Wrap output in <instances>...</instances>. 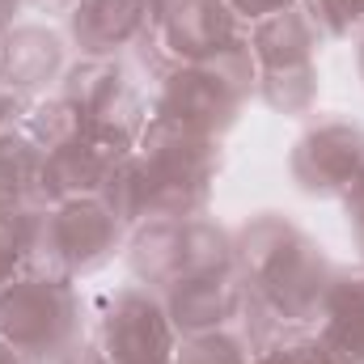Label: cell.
Returning <instances> with one entry per match:
<instances>
[{
    "label": "cell",
    "mask_w": 364,
    "mask_h": 364,
    "mask_svg": "<svg viewBox=\"0 0 364 364\" xmlns=\"http://www.w3.org/2000/svg\"><path fill=\"white\" fill-rule=\"evenodd\" d=\"M81 326H85V301L77 284L21 272L0 288V339L21 356L64 348L81 339Z\"/></svg>",
    "instance_id": "obj_1"
},
{
    "label": "cell",
    "mask_w": 364,
    "mask_h": 364,
    "mask_svg": "<svg viewBox=\"0 0 364 364\" xmlns=\"http://www.w3.org/2000/svg\"><path fill=\"white\" fill-rule=\"evenodd\" d=\"M97 348L106 364H174L178 331L166 314L161 292L144 284H123L102 296Z\"/></svg>",
    "instance_id": "obj_2"
},
{
    "label": "cell",
    "mask_w": 364,
    "mask_h": 364,
    "mask_svg": "<svg viewBox=\"0 0 364 364\" xmlns=\"http://www.w3.org/2000/svg\"><path fill=\"white\" fill-rule=\"evenodd\" d=\"M136 153V132L90 123L85 136L51 157H43V178H38V208H55L64 199H90L102 195L110 174Z\"/></svg>",
    "instance_id": "obj_3"
},
{
    "label": "cell",
    "mask_w": 364,
    "mask_h": 364,
    "mask_svg": "<svg viewBox=\"0 0 364 364\" xmlns=\"http://www.w3.org/2000/svg\"><path fill=\"white\" fill-rule=\"evenodd\" d=\"M364 170V127L352 119H314L292 153L288 174L309 199H339Z\"/></svg>",
    "instance_id": "obj_4"
},
{
    "label": "cell",
    "mask_w": 364,
    "mask_h": 364,
    "mask_svg": "<svg viewBox=\"0 0 364 364\" xmlns=\"http://www.w3.org/2000/svg\"><path fill=\"white\" fill-rule=\"evenodd\" d=\"M55 93L68 97L90 123H110V127H123V132H136V136H140V127L149 119L123 55L119 60H110V55H77V60H68Z\"/></svg>",
    "instance_id": "obj_5"
},
{
    "label": "cell",
    "mask_w": 364,
    "mask_h": 364,
    "mask_svg": "<svg viewBox=\"0 0 364 364\" xmlns=\"http://www.w3.org/2000/svg\"><path fill=\"white\" fill-rule=\"evenodd\" d=\"M242 106L246 102L203 64L161 68L157 93H153V114H166L191 132L212 136V140H225V132H233V123L242 119Z\"/></svg>",
    "instance_id": "obj_6"
},
{
    "label": "cell",
    "mask_w": 364,
    "mask_h": 364,
    "mask_svg": "<svg viewBox=\"0 0 364 364\" xmlns=\"http://www.w3.org/2000/svg\"><path fill=\"white\" fill-rule=\"evenodd\" d=\"M246 34V21L233 13L229 0H174L149 43L157 47L161 64H203L229 43Z\"/></svg>",
    "instance_id": "obj_7"
},
{
    "label": "cell",
    "mask_w": 364,
    "mask_h": 364,
    "mask_svg": "<svg viewBox=\"0 0 364 364\" xmlns=\"http://www.w3.org/2000/svg\"><path fill=\"white\" fill-rule=\"evenodd\" d=\"M51 216V233L60 246V259L73 279L102 272L127 242V229L114 220V212L102 203V195L90 199H64L55 208H47Z\"/></svg>",
    "instance_id": "obj_8"
},
{
    "label": "cell",
    "mask_w": 364,
    "mask_h": 364,
    "mask_svg": "<svg viewBox=\"0 0 364 364\" xmlns=\"http://www.w3.org/2000/svg\"><path fill=\"white\" fill-rule=\"evenodd\" d=\"M335 267H339V263H331L326 246L305 233V237L296 242V250H292L263 284H255V292L272 305L288 326H314V322H318V309H322V301H326V288H331V279H335Z\"/></svg>",
    "instance_id": "obj_9"
},
{
    "label": "cell",
    "mask_w": 364,
    "mask_h": 364,
    "mask_svg": "<svg viewBox=\"0 0 364 364\" xmlns=\"http://www.w3.org/2000/svg\"><path fill=\"white\" fill-rule=\"evenodd\" d=\"M166 314L178 331V339L186 335H208V331H225L237 326L242 305H246V279L237 267L229 272H208V275H178L166 292Z\"/></svg>",
    "instance_id": "obj_10"
},
{
    "label": "cell",
    "mask_w": 364,
    "mask_h": 364,
    "mask_svg": "<svg viewBox=\"0 0 364 364\" xmlns=\"http://www.w3.org/2000/svg\"><path fill=\"white\" fill-rule=\"evenodd\" d=\"M68 68V38L38 21H17L0 34V85L21 97H43Z\"/></svg>",
    "instance_id": "obj_11"
},
{
    "label": "cell",
    "mask_w": 364,
    "mask_h": 364,
    "mask_svg": "<svg viewBox=\"0 0 364 364\" xmlns=\"http://www.w3.org/2000/svg\"><path fill=\"white\" fill-rule=\"evenodd\" d=\"M153 34V13L144 0H73L64 38L77 55H110L140 47Z\"/></svg>",
    "instance_id": "obj_12"
},
{
    "label": "cell",
    "mask_w": 364,
    "mask_h": 364,
    "mask_svg": "<svg viewBox=\"0 0 364 364\" xmlns=\"http://www.w3.org/2000/svg\"><path fill=\"white\" fill-rule=\"evenodd\" d=\"M136 153L144 157V166L153 174H166V178L216 182V174H220V140L191 132V127H182L166 114H153V110L136 136Z\"/></svg>",
    "instance_id": "obj_13"
},
{
    "label": "cell",
    "mask_w": 364,
    "mask_h": 364,
    "mask_svg": "<svg viewBox=\"0 0 364 364\" xmlns=\"http://www.w3.org/2000/svg\"><path fill=\"white\" fill-rule=\"evenodd\" d=\"M331 364H364V263L335 267L318 322L309 326Z\"/></svg>",
    "instance_id": "obj_14"
},
{
    "label": "cell",
    "mask_w": 364,
    "mask_h": 364,
    "mask_svg": "<svg viewBox=\"0 0 364 364\" xmlns=\"http://www.w3.org/2000/svg\"><path fill=\"white\" fill-rule=\"evenodd\" d=\"M305 237V229L288 216V212H255L233 229V267L242 272V279L255 288L296 250V242Z\"/></svg>",
    "instance_id": "obj_15"
},
{
    "label": "cell",
    "mask_w": 364,
    "mask_h": 364,
    "mask_svg": "<svg viewBox=\"0 0 364 364\" xmlns=\"http://www.w3.org/2000/svg\"><path fill=\"white\" fill-rule=\"evenodd\" d=\"M246 43H250V51L259 60V73H263V68L314 64L318 60V47H322V34L305 17L301 4H288L279 13H267V17L250 21L246 26Z\"/></svg>",
    "instance_id": "obj_16"
},
{
    "label": "cell",
    "mask_w": 364,
    "mask_h": 364,
    "mask_svg": "<svg viewBox=\"0 0 364 364\" xmlns=\"http://www.w3.org/2000/svg\"><path fill=\"white\" fill-rule=\"evenodd\" d=\"M123 263L136 284L166 292L182 275V220H144L123 242Z\"/></svg>",
    "instance_id": "obj_17"
},
{
    "label": "cell",
    "mask_w": 364,
    "mask_h": 364,
    "mask_svg": "<svg viewBox=\"0 0 364 364\" xmlns=\"http://www.w3.org/2000/svg\"><path fill=\"white\" fill-rule=\"evenodd\" d=\"M318 93H322L318 60H314V64H292V68H263V73H259V85H255V97H259L272 114H284V119H305V114H314Z\"/></svg>",
    "instance_id": "obj_18"
},
{
    "label": "cell",
    "mask_w": 364,
    "mask_h": 364,
    "mask_svg": "<svg viewBox=\"0 0 364 364\" xmlns=\"http://www.w3.org/2000/svg\"><path fill=\"white\" fill-rule=\"evenodd\" d=\"M85 127H90V119H85L68 97H60V93H43V97L30 102V114H26V140H30L43 157H51V153L77 144V140L85 136Z\"/></svg>",
    "instance_id": "obj_19"
},
{
    "label": "cell",
    "mask_w": 364,
    "mask_h": 364,
    "mask_svg": "<svg viewBox=\"0 0 364 364\" xmlns=\"http://www.w3.org/2000/svg\"><path fill=\"white\" fill-rule=\"evenodd\" d=\"M233 267V229L199 212L182 220V275H208Z\"/></svg>",
    "instance_id": "obj_20"
},
{
    "label": "cell",
    "mask_w": 364,
    "mask_h": 364,
    "mask_svg": "<svg viewBox=\"0 0 364 364\" xmlns=\"http://www.w3.org/2000/svg\"><path fill=\"white\" fill-rule=\"evenodd\" d=\"M102 203L114 212V220L132 233L136 225L149 220V203H153V170L144 166L140 153H132L114 174L110 182L102 186Z\"/></svg>",
    "instance_id": "obj_21"
},
{
    "label": "cell",
    "mask_w": 364,
    "mask_h": 364,
    "mask_svg": "<svg viewBox=\"0 0 364 364\" xmlns=\"http://www.w3.org/2000/svg\"><path fill=\"white\" fill-rule=\"evenodd\" d=\"M43 153L21 136L0 144V208H38Z\"/></svg>",
    "instance_id": "obj_22"
},
{
    "label": "cell",
    "mask_w": 364,
    "mask_h": 364,
    "mask_svg": "<svg viewBox=\"0 0 364 364\" xmlns=\"http://www.w3.org/2000/svg\"><path fill=\"white\" fill-rule=\"evenodd\" d=\"M250 343L237 326L208 331V335H186L178 339L174 364H250Z\"/></svg>",
    "instance_id": "obj_23"
},
{
    "label": "cell",
    "mask_w": 364,
    "mask_h": 364,
    "mask_svg": "<svg viewBox=\"0 0 364 364\" xmlns=\"http://www.w3.org/2000/svg\"><path fill=\"white\" fill-rule=\"evenodd\" d=\"M203 68H212L229 90L237 93L242 102L246 97H255V85H259V60H255V51H250V43H246V34L237 38V43H229L225 51H216L212 60H203Z\"/></svg>",
    "instance_id": "obj_24"
},
{
    "label": "cell",
    "mask_w": 364,
    "mask_h": 364,
    "mask_svg": "<svg viewBox=\"0 0 364 364\" xmlns=\"http://www.w3.org/2000/svg\"><path fill=\"white\" fill-rule=\"evenodd\" d=\"M305 17L318 26L322 38H356V26L364 17V0H296Z\"/></svg>",
    "instance_id": "obj_25"
},
{
    "label": "cell",
    "mask_w": 364,
    "mask_h": 364,
    "mask_svg": "<svg viewBox=\"0 0 364 364\" xmlns=\"http://www.w3.org/2000/svg\"><path fill=\"white\" fill-rule=\"evenodd\" d=\"M250 364H331V356L318 343V335L309 326H301V331H288L284 339H275L272 348L255 352Z\"/></svg>",
    "instance_id": "obj_26"
},
{
    "label": "cell",
    "mask_w": 364,
    "mask_h": 364,
    "mask_svg": "<svg viewBox=\"0 0 364 364\" xmlns=\"http://www.w3.org/2000/svg\"><path fill=\"white\" fill-rule=\"evenodd\" d=\"M26 364H106L97 339H73L64 348H51V352H38V356H26Z\"/></svg>",
    "instance_id": "obj_27"
},
{
    "label": "cell",
    "mask_w": 364,
    "mask_h": 364,
    "mask_svg": "<svg viewBox=\"0 0 364 364\" xmlns=\"http://www.w3.org/2000/svg\"><path fill=\"white\" fill-rule=\"evenodd\" d=\"M26 114H30V97L0 85V144L26 136Z\"/></svg>",
    "instance_id": "obj_28"
},
{
    "label": "cell",
    "mask_w": 364,
    "mask_h": 364,
    "mask_svg": "<svg viewBox=\"0 0 364 364\" xmlns=\"http://www.w3.org/2000/svg\"><path fill=\"white\" fill-rule=\"evenodd\" d=\"M339 203H343V220H348L352 242L364 250V170H360V178H356L348 191H343V195H339Z\"/></svg>",
    "instance_id": "obj_29"
},
{
    "label": "cell",
    "mask_w": 364,
    "mask_h": 364,
    "mask_svg": "<svg viewBox=\"0 0 364 364\" xmlns=\"http://www.w3.org/2000/svg\"><path fill=\"white\" fill-rule=\"evenodd\" d=\"M233 4V13L250 26V21H259V17H267V13H279V9H288V4H296V0H229Z\"/></svg>",
    "instance_id": "obj_30"
},
{
    "label": "cell",
    "mask_w": 364,
    "mask_h": 364,
    "mask_svg": "<svg viewBox=\"0 0 364 364\" xmlns=\"http://www.w3.org/2000/svg\"><path fill=\"white\" fill-rule=\"evenodd\" d=\"M21 4H26V0H0V34H4L9 26H17V13H21Z\"/></svg>",
    "instance_id": "obj_31"
},
{
    "label": "cell",
    "mask_w": 364,
    "mask_h": 364,
    "mask_svg": "<svg viewBox=\"0 0 364 364\" xmlns=\"http://www.w3.org/2000/svg\"><path fill=\"white\" fill-rule=\"evenodd\" d=\"M144 4H149V13H153V30H157V21L166 17V9H170L174 0H144Z\"/></svg>",
    "instance_id": "obj_32"
},
{
    "label": "cell",
    "mask_w": 364,
    "mask_h": 364,
    "mask_svg": "<svg viewBox=\"0 0 364 364\" xmlns=\"http://www.w3.org/2000/svg\"><path fill=\"white\" fill-rule=\"evenodd\" d=\"M0 364H26V356H21V352H13V348L0 339Z\"/></svg>",
    "instance_id": "obj_33"
},
{
    "label": "cell",
    "mask_w": 364,
    "mask_h": 364,
    "mask_svg": "<svg viewBox=\"0 0 364 364\" xmlns=\"http://www.w3.org/2000/svg\"><path fill=\"white\" fill-rule=\"evenodd\" d=\"M356 73H360V81H364V38H356Z\"/></svg>",
    "instance_id": "obj_34"
},
{
    "label": "cell",
    "mask_w": 364,
    "mask_h": 364,
    "mask_svg": "<svg viewBox=\"0 0 364 364\" xmlns=\"http://www.w3.org/2000/svg\"><path fill=\"white\" fill-rule=\"evenodd\" d=\"M356 38H364V17H360V26H356Z\"/></svg>",
    "instance_id": "obj_35"
},
{
    "label": "cell",
    "mask_w": 364,
    "mask_h": 364,
    "mask_svg": "<svg viewBox=\"0 0 364 364\" xmlns=\"http://www.w3.org/2000/svg\"><path fill=\"white\" fill-rule=\"evenodd\" d=\"M55 4H73V0H55Z\"/></svg>",
    "instance_id": "obj_36"
}]
</instances>
